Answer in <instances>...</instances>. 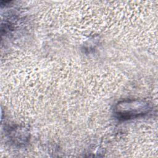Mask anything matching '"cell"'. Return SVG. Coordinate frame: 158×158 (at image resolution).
<instances>
[{"instance_id":"1","label":"cell","mask_w":158,"mask_h":158,"mask_svg":"<svg viewBox=\"0 0 158 158\" xmlns=\"http://www.w3.org/2000/svg\"><path fill=\"white\" fill-rule=\"evenodd\" d=\"M151 109L149 104L143 100L129 99L117 104L115 113L121 119H130L146 114Z\"/></svg>"}]
</instances>
